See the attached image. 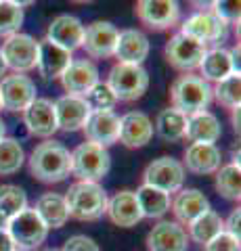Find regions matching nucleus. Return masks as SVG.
Listing matches in <instances>:
<instances>
[{
  "mask_svg": "<svg viewBox=\"0 0 241 251\" xmlns=\"http://www.w3.org/2000/svg\"><path fill=\"white\" fill-rule=\"evenodd\" d=\"M29 174L44 184H57L72 174V153L55 140L38 145L29 155Z\"/></svg>",
  "mask_w": 241,
  "mask_h": 251,
  "instance_id": "nucleus-1",
  "label": "nucleus"
},
{
  "mask_svg": "<svg viewBox=\"0 0 241 251\" xmlns=\"http://www.w3.org/2000/svg\"><path fill=\"white\" fill-rule=\"evenodd\" d=\"M170 100L174 109L189 117L193 113L206 111L208 105L212 103V86L201 75L183 74L170 86Z\"/></svg>",
  "mask_w": 241,
  "mask_h": 251,
  "instance_id": "nucleus-2",
  "label": "nucleus"
},
{
  "mask_svg": "<svg viewBox=\"0 0 241 251\" xmlns=\"http://www.w3.org/2000/svg\"><path fill=\"white\" fill-rule=\"evenodd\" d=\"M67 214L76 220H99L105 214L107 207V195L99 182H84L78 180L69 186L65 195Z\"/></svg>",
  "mask_w": 241,
  "mask_h": 251,
  "instance_id": "nucleus-3",
  "label": "nucleus"
},
{
  "mask_svg": "<svg viewBox=\"0 0 241 251\" xmlns=\"http://www.w3.org/2000/svg\"><path fill=\"white\" fill-rule=\"evenodd\" d=\"M107 86L115 94L118 100L130 103L138 100L149 88V74L143 65H132V63H115L107 75Z\"/></svg>",
  "mask_w": 241,
  "mask_h": 251,
  "instance_id": "nucleus-4",
  "label": "nucleus"
},
{
  "mask_svg": "<svg viewBox=\"0 0 241 251\" xmlns=\"http://www.w3.org/2000/svg\"><path fill=\"white\" fill-rule=\"evenodd\" d=\"M111 168V157L105 147L82 143L72 153V174L84 182H99Z\"/></svg>",
  "mask_w": 241,
  "mask_h": 251,
  "instance_id": "nucleus-5",
  "label": "nucleus"
},
{
  "mask_svg": "<svg viewBox=\"0 0 241 251\" xmlns=\"http://www.w3.org/2000/svg\"><path fill=\"white\" fill-rule=\"evenodd\" d=\"M6 232L11 234L17 251H34L46 241L49 228L36 214L34 207H26L19 211L17 216H13L6 224Z\"/></svg>",
  "mask_w": 241,
  "mask_h": 251,
  "instance_id": "nucleus-6",
  "label": "nucleus"
},
{
  "mask_svg": "<svg viewBox=\"0 0 241 251\" xmlns=\"http://www.w3.org/2000/svg\"><path fill=\"white\" fill-rule=\"evenodd\" d=\"M181 34L193 38L201 44H220L229 36V23L222 21L218 15L212 11H201L191 15L189 19L183 21Z\"/></svg>",
  "mask_w": 241,
  "mask_h": 251,
  "instance_id": "nucleus-7",
  "label": "nucleus"
},
{
  "mask_svg": "<svg viewBox=\"0 0 241 251\" xmlns=\"http://www.w3.org/2000/svg\"><path fill=\"white\" fill-rule=\"evenodd\" d=\"M206 50H208L206 44H201V42L193 40V38L178 31V34H174L166 42L164 54H166V61L174 69H178V72H183V74H191L193 69L199 67Z\"/></svg>",
  "mask_w": 241,
  "mask_h": 251,
  "instance_id": "nucleus-8",
  "label": "nucleus"
},
{
  "mask_svg": "<svg viewBox=\"0 0 241 251\" xmlns=\"http://www.w3.org/2000/svg\"><path fill=\"white\" fill-rule=\"evenodd\" d=\"M2 59L6 69H13V74L32 72L38 63V42L27 34H13L2 42Z\"/></svg>",
  "mask_w": 241,
  "mask_h": 251,
  "instance_id": "nucleus-9",
  "label": "nucleus"
},
{
  "mask_svg": "<svg viewBox=\"0 0 241 251\" xmlns=\"http://www.w3.org/2000/svg\"><path fill=\"white\" fill-rule=\"evenodd\" d=\"M136 17L149 29H172L181 21V6L176 0H136Z\"/></svg>",
  "mask_w": 241,
  "mask_h": 251,
  "instance_id": "nucleus-10",
  "label": "nucleus"
},
{
  "mask_svg": "<svg viewBox=\"0 0 241 251\" xmlns=\"http://www.w3.org/2000/svg\"><path fill=\"white\" fill-rule=\"evenodd\" d=\"M145 184L155 186L164 193H178L185 182V168L172 157H158L143 172Z\"/></svg>",
  "mask_w": 241,
  "mask_h": 251,
  "instance_id": "nucleus-11",
  "label": "nucleus"
},
{
  "mask_svg": "<svg viewBox=\"0 0 241 251\" xmlns=\"http://www.w3.org/2000/svg\"><path fill=\"white\" fill-rule=\"evenodd\" d=\"M36 99V84L26 74H11L0 80V103L6 111H26Z\"/></svg>",
  "mask_w": 241,
  "mask_h": 251,
  "instance_id": "nucleus-12",
  "label": "nucleus"
},
{
  "mask_svg": "<svg viewBox=\"0 0 241 251\" xmlns=\"http://www.w3.org/2000/svg\"><path fill=\"white\" fill-rule=\"evenodd\" d=\"M118 27L109 21H92L84 27V38L80 49L86 50L92 59H109L113 57L115 42H118Z\"/></svg>",
  "mask_w": 241,
  "mask_h": 251,
  "instance_id": "nucleus-13",
  "label": "nucleus"
},
{
  "mask_svg": "<svg viewBox=\"0 0 241 251\" xmlns=\"http://www.w3.org/2000/svg\"><path fill=\"white\" fill-rule=\"evenodd\" d=\"M61 86L65 88L67 94L76 97H86V92L92 86L99 84V69L88 59H72L67 69L61 74Z\"/></svg>",
  "mask_w": 241,
  "mask_h": 251,
  "instance_id": "nucleus-14",
  "label": "nucleus"
},
{
  "mask_svg": "<svg viewBox=\"0 0 241 251\" xmlns=\"http://www.w3.org/2000/svg\"><path fill=\"white\" fill-rule=\"evenodd\" d=\"M23 124L27 126V132L38 138L53 136L57 128V115H55V103L51 99H34L29 107L23 111Z\"/></svg>",
  "mask_w": 241,
  "mask_h": 251,
  "instance_id": "nucleus-15",
  "label": "nucleus"
},
{
  "mask_svg": "<svg viewBox=\"0 0 241 251\" xmlns=\"http://www.w3.org/2000/svg\"><path fill=\"white\" fill-rule=\"evenodd\" d=\"M82 130H84V136H86V143L107 149L109 145L118 143L120 117L113 111H90Z\"/></svg>",
  "mask_w": 241,
  "mask_h": 251,
  "instance_id": "nucleus-16",
  "label": "nucleus"
},
{
  "mask_svg": "<svg viewBox=\"0 0 241 251\" xmlns=\"http://www.w3.org/2000/svg\"><path fill=\"white\" fill-rule=\"evenodd\" d=\"M55 115H57V128L65 132L82 130L90 115V107L84 100V97L76 94H63L55 100Z\"/></svg>",
  "mask_w": 241,
  "mask_h": 251,
  "instance_id": "nucleus-17",
  "label": "nucleus"
},
{
  "mask_svg": "<svg viewBox=\"0 0 241 251\" xmlns=\"http://www.w3.org/2000/svg\"><path fill=\"white\" fill-rule=\"evenodd\" d=\"M153 138V124L143 111H128L120 117L118 140L128 149H141Z\"/></svg>",
  "mask_w": 241,
  "mask_h": 251,
  "instance_id": "nucleus-18",
  "label": "nucleus"
},
{
  "mask_svg": "<svg viewBox=\"0 0 241 251\" xmlns=\"http://www.w3.org/2000/svg\"><path fill=\"white\" fill-rule=\"evenodd\" d=\"M82 38H84V25L74 15H59V17L51 21L49 29H46V40H51L53 44H57L69 52L80 49Z\"/></svg>",
  "mask_w": 241,
  "mask_h": 251,
  "instance_id": "nucleus-19",
  "label": "nucleus"
},
{
  "mask_svg": "<svg viewBox=\"0 0 241 251\" xmlns=\"http://www.w3.org/2000/svg\"><path fill=\"white\" fill-rule=\"evenodd\" d=\"M189 234L176 222H160L147 234L149 251H187Z\"/></svg>",
  "mask_w": 241,
  "mask_h": 251,
  "instance_id": "nucleus-20",
  "label": "nucleus"
},
{
  "mask_svg": "<svg viewBox=\"0 0 241 251\" xmlns=\"http://www.w3.org/2000/svg\"><path fill=\"white\" fill-rule=\"evenodd\" d=\"M107 216L111 218V222L122 228H132L143 220L141 207H138L136 195L132 191H120L115 193L111 199H107Z\"/></svg>",
  "mask_w": 241,
  "mask_h": 251,
  "instance_id": "nucleus-21",
  "label": "nucleus"
},
{
  "mask_svg": "<svg viewBox=\"0 0 241 251\" xmlns=\"http://www.w3.org/2000/svg\"><path fill=\"white\" fill-rule=\"evenodd\" d=\"M72 52L61 49V46L53 44L51 40H40L38 42V72L44 80H55V77H61V74L67 69V65L72 63Z\"/></svg>",
  "mask_w": 241,
  "mask_h": 251,
  "instance_id": "nucleus-22",
  "label": "nucleus"
},
{
  "mask_svg": "<svg viewBox=\"0 0 241 251\" xmlns=\"http://www.w3.org/2000/svg\"><path fill=\"white\" fill-rule=\"evenodd\" d=\"M149 54V40L143 31L138 29H122L118 34L113 57H118V63H132V65H141Z\"/></svg>",
  "mask_w": 241,
  "mask_h": 251,
  "instance_id": "nucleus-23",
  "label": "nucleus"
},
{
  "mask_svg": "<svg viewBox=\"0 0 241 251\" xmlns=\"http://www.w3.org/2000/svg\"><path fill=\"white\" fill-rule=\"evenodd\" d=\"M222 153L216 145H206V143H191V147L185 151V166L193 174H214L220 168Z\"/></svg>",
  "mask_w": 241,
  "mask_h": 251,
  "instance_id": "nucleus-24",
  "label": "nucleus"
},
{
  "mask_svg": "<svg viewBox=\"0 0 241 251\" xmlns=\"http://www.w3.org/2000/svg\"><path fill=\"white\" fill-rule=\"evenodd\" d=\"M199 72L201 77L210 84V82H220L224 77H229L231 74H237L235 72V65H233V57H231V50L222 49V46H214V49H208L204 59L199 63Z\"/></svg>",
  "mask_w": 241,
  "mask_h": 251,
  "instance_id": "nucleus-25",
  "label": "nucleus"
},
{
  "mask_svg": "<svg viewBox=\"0 0 241 251\" xmlns=\"http://www.w3.org/2000/svg\"><path fill=\"white\" fill-rule=\"evenodd\" d=\"M170 205H172V211H174L178 222L189 226L193 220L199 218L201 214H206L210 209V201L204 193L197 191V188H187V191H178V195Z\"/></svg>",
  "mask_w": 241,
  "mask_h": 251,
  "instance_id": "nucleus-26",
  "label": "nucleus"
},
{
  "mask_svg": "<svg viewBox=\"0 0 241 251\" xmlns=\"http://www.w3.org/2000/svg\"><path fill=\"white\" fill-rule=\"evenodd\" d=\"M222 128L218 117L210 111H199L187 117V130H185V138H189L191 143H206V145H214L220 138Z\"/></svg>",
  "mask_w": 241,
  "mask_h": 251,
  "instance_id": "nucleus-27",
  "label": "nucleus"
},
{
  "mask_svg": "<svg viewBox=\"0 0 241 251\" xmlns=\"http://www.w3.org/2000/svg\"><path fill=\"white\" fill-rule=\"evenodd\" d=\"M36 214L46 224V228H61L67 222V205L65 197H61L57 193H44L40 199L36 201Z\"/></svg>",
  "mask_w": 241,
  "mask_h": 251,
  "instance_id": "nucleus-28",
  "label": "nucleus"
},
{
  "mask_svg": "<svg viewBox=\"0 0 241 251\" xmlns=\"http://www.w3.org/2000/svg\"><path fill=\"white\" fill-rule=\"evenodd\" d=\"M185 130H187V115L181 113L174 107L161 109L155 120V132L161 140L166 143H176V140L185 138Z\"/></svg>",
  "mask_w": 241,
  "mask_h": 251,
  "instance_id": "nucleus-29",
  "label": "nucleus"
},
{
  "mask_svg": "<svg viewBox=\"0 0 241 251\" xmlns=\"http://www.w3.org/2000/svg\"><path fill=\"white\" fill-rule=\"evenodd\" d=\"M134 195L143 218H161L170 209V195L155 186L143 184Z\"/></svg>",
  "mask_w": 241,
  "mask_h": 251,
  "instance_id": "nucleus-30",
  "label": "nucleus"
},
{
  "mask_svg": "<svg viewBox=\"0 0 241 251\" xmlns=\"http://www.w3.org/2000/svg\"><path fill=\"white\" fill-rule=\"evenodd\" d=\"M216 174V191L229 201H239L241 197V168H239V159L233 163H227L214 172Z\"/></svg>",
  "mask_w": 241,
  "mask_h": 251,
  "instance_id": "nucleus-31",
  "label": "nucleus"
},
{
  "mask_svg": "<svg viewBox=\"0 0 241 251\" xmlns=\"http://www.w3.org/2000/svg\"><path fill=\"white\" fill-rule=\"evenodd\" d=\"M222 230H224V222H222L220 214H216L214 209H208L206 214H201L199 218H195L189 224V237L195 243H201V245L212 241L216 234Z\"/></svg>",
  "mask_w": 241,
  "mask_h": 251,
  "instance_id": "nucleus-32",
  "label": "nucleus"
},
{
  "mask_svg": "<svg viewBox=\"0 0 241 251\" xmlns=\"http://www.w3.org/2000/svg\"><path fill=\"white\" fill-rule=\"evenodd\" d=\"M23 161H26V155H23V149L17 140L6 136L0 138V176L17 174Z\"/></svg>",
  "mask_w": 241,
  "mask_h": 251,
  "instance_id": "nucleus-33",
  "label": "nucleus"
},
{
  "mask_svg": "<svg viewBox=\"0 0 241 251\" xmlns=\"http://www.w3.org/2000/svg\"><path fill=\"white\" fill-rule=\"evenodd\" d=\"M212 99L224 109H235L241 103V77L239 74H231L229 77L216 82L212 88Z\"/></svg>",
  "mask_w": 241,
  "mask_h": 251,
  "instance_id": "nucleus-34",
  "label": "nucleus"
},
{
  "mask_svg": "<svg viewBox=\"0 0 241 251\" xmlns=\"http://www.w3.org/2000/svg\"><path fill=\"white\" fill-rule=\"evenodd\" d=\"M26 207H27V195L21 186H15V184L0 186V211L6 216V220L17 216Z\"/></svg>",
  "mask_w": 241,
  "mask_h": 251,
  "instance_id": "nucleus-35",
  "label": "nucleus"
},
{
  "mask_svg": "<svg viewBox=\"0 0 241 251\" xmlns=\"http://www.w3.org/2000/svg\"><path fill=\"white\" fill-rule=\"evenodd\" d=\"M23 9L15 6L9 0H0V36H13L17 34L19 27L23 25Z\"/></svg>",
  "mask_w": 241,
  "mask_h": 251,
  "instance_id": "nucleus-36",
  "label": "nucleus"
},
{
  "mask_svg": "<svg viewBox=\"0 0 241 251\" xmlns=\"http://www.w3.org/2000/svg\"><path fill=\"white\" fill-rule=\"evenodd\" d=\"M84 100L88 103L90 111H111V109L118 105V99H115V94L109 90V86L101 84V82L86 92Z\"/></svg>",
  "mask_w": 241,
  "mask_h": 251,
  "instance_id": "nucleus-37",
  "label": "nucleus"
},
{
  "mask_svg": "<svg viewBox=\"0 0 241 251\" xmlns=\"http://www.w3.org/2000/svg\"><path fill=\"white\" fill-rule=\"evenodd\" d=\"M212 13H216L222 21H227L229 25H231V23H235V25H239L241 0H216Z\"/></svg>",
  "mask_w": 241,
  "mask_h": 251,
  "instance_id": "nucleus-38",
  "label": "nucleus"
},
{
  "mask_svg": "<svg viewBox=\"0 0 241 251\" xmlns=\"http://www.w3.org/2000/svg\"><path fill=\"white\" fill-rule=\"evenodd\" d=\"M206 251H239V239L222 230L212 241L206 243Z\"/></svg>",
  "mask_w": 241,
  "mask_h": 251,
  "instance_id": "nucleus-39",
  "label": "nucleus"
},
{
  "mask_svg": "<svg viewBox=\"0 0 241 251\" xmlns=\"http://www.w3.org/2000/svg\"><path fill=\"white\" fill-rule=\"evenodd\" d=\"M63 251H101L99 245L90 237H84V234H76V237L67 239Z\"/></svg>",
  "mask_w": 241,
  "mask_h": 251,
  "instance_id": "nucleus-40",
  "label": "nucleus"
},
{
  "mask_svg": "<svg viewBox=\"0 0 241 251\" xmlns=\"http://www.w3.org/2000/svg\"><path fill=\"white\" fill-rule=\"evenodd\" d=\"M239 220H241V209L237 207L231 211L229 220L224 222V232H229L231 237H235V239H239Z\"/></svg>",
  "mask_w": 241,
  "mask_h": 251,
  "instance_id": "nucleus-41",
  "label": "nucleus"
},
{
  "mask_svg": "<svg viewBox=\"0 0 241 251\" xmlns=\"http://www.w3.org/2000/svg\"><path fill=\"white\" fill-rule=\"evenodd\" d=\"M0 251H17L11 234L6 232V228H0Z\"/></svg>",
  "mask_w": 241,
  "mask_h": 251,
  "instance_id": "nucleus-42",
  "label": "nucleus"
},
{
  "mask_svg": "<svg viewBox=\"0 0 241 251\" xmlns=\"http://www.w3.org/2000/svg\"><path fill=\"white\" fill-rule=\"evenodd\" d=\"M214 2H216V0H189V4L197 13H201V11H212L214 9Z\"/></svg>",
  "mask_w": 241,
  "mask_h": 251,
  "instance_id": "nucleus-43",
  "label": "nucleus"
},
{
  "mask_svg": "<svg viewBox=\"0 0 241 251\" xmlns=\"http://www.w3.org/2000/svg\"><path fill=\"white\" fill-rule=\"evenodd\" d=\"M239 109L241 107H235V109H231V120H233V130L239 134Z\"/></svg>",
  "mask_w": 241,
  "mask_h": 251,
  "instance_id": "nucleus-44",
  "label": "nucleus"
},
{
  "mask_svg": "<svg viewBox=\"0 0 241 251\" xmlns=\"http://www.w3.org/2000/svg\"><path fill=\"white\" fill-rule=\"evenodd\" d=\"M9 2H13L15 6H19V9H23V6H32L36 0H9Z\"/></svg>",
  "mask_w": 241,
  "mask_h": 251,
  "instance_id": "nucleus-45",
  "label": "nucleus"
},
{
  "mask_svg": "<svg viewBox=\"0 0 241 251\" xmlns=\"http://www.w3.org/2000/svg\"><path fill=\"white\" fill-rule=\"evenodd\" d=\"M6 75V63H4V59H2V54H0V80Z\"/></svg>",
  "mask_w": 241,
  "mask_h": 251,
  "instance_id": "nucleus-46",
  "label": "nucleus"
},
{
  "mask_svg": "<svg viewBox=\"0 0 241 251\" xmlns=\"http://www.w3.org/2000/svg\"><path fill=\"white\" fill-rule=\"evenodd\" d=\"M6 224H9V220H6V216L0 211V228H6Z\"/></svg>",
  "mask_w": 241,
  "mask_h": 251,
  "instance_id": "nucleus-47",
  "label": "nucleus"
},
{
  "mask_svg": "<svg viewBox=\"0 0 241 251\" xmlns=\"http://www.w3.org/2000/svg\"><path fill=\"white\" fill-rule=\"evenodd\" d=\"M4 136V122H2V117H0V138Z\"/></svg>",
  "mask_w": 241,
  "mask_h": 251,
  "instance_id": "nucleus-48",
  "label": "nucleus"
},
{
  "mask_svg": "<svg viewBox=\"0 0 241 251\" xmlns=\"http://www.w3.org/2000/svg\"><path fill=\"white\" fill-rule=\"evenodd\" d=\"M72 2H92V0H72Z\"/></svg>",
  "mask_w": 241,
  "mask_h": 251,
  "instance_id": "nucleus-49",
  "label": "nucleus"
},
{
  "mask_svg": "<svg viewBox=\"0 0 241 251\" xmlns=\"http://www.w3.org/2000/svg\"><path fill=\"white\" fill-rule=\"evenodd\" d=\"M46 251H57V249H46Z\"/></svg>",
  "mask_w": 241,
  "mask_h": 251,
  "instance_id": "nucleus-50",
  "label": "nucleus"
},
{
  "mask_svg": "<svg viewBox=\"0 0 241 251\" xmlns=\"http://www.w3.org/2000/svg\"><path fill=\"white\" fill-rule=\"evenodd\" d=\"M0 109H2V103H0Z\"/></svg>",
  "mask_w": 241,
  "mask_h": 251,
  "instance_id": "nucleus-51",
  "label": "nucleus"
}]
</instances>
